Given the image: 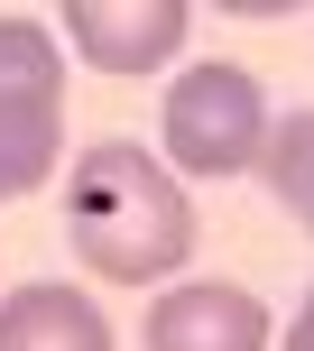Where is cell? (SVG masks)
Here are the masks:
<instances>
[{
    "label": "cell",
    "mask_w": 314,
    "mask_h": 351,
    "mask_svg": "<svg viewBox=\"0 0 314 351\" xmlns=\"http://www.w3.org/2000/svg\"><path fill=\"white\" fill-rule=\"evenodd\" d=\"M65 241L84 250L93 278L157 287L194 259V204L139 139H93L65 176Z\"/></svg>",
    "instance_id": "cell-1"
},
{
    "label": "cell",
    "mask_w": 314,
    "mask_h": 351,
    "mask_svg": "<svg viewBox=\"0 0 314 351\" xmlns=\"http://www.w3.org/2000/svg\"><path fill=\"white\" fill-rule=\"evenodd\" d=\"M65 158V47L47 19L0 10V204L37 194Z\"/></svg>",
    "instance_id": "cell-2"
},
{
    "label": "cell",
    "mask_w": 314,
    "mask_h": 351,
    "mask_svg": "<svg viewBox=\"0 0 314 351\" xmlns=\"http://www.w3.org/2000/svg\"><path fill=\"white\" fill-rule=\"evenodd\" d=\"M268 148V93L250 65H185L167 93V158L185 176H241Z\"/></svg>",
    "instance_id": "cell-3"
},
{
    "label": "cell",
    "mask_w": 314,
    "mask_h": 351,
    "mask_svg": "<svg viewBox=\"0 0 314 351\" xmlns=\"http://www.w3.org/2000/svg\"><path fill=\"white\" fill-rule=\"evenodd\" d=\"M185 28H194L185 0H65L74 56L102 65V74H148V65H167V56L185 47Z\"/></svg>",
    "instance_id": "cell-4"
},
{
    "label": "cell",
    "mask_w": 314,
    "mask_h": 351,
    "mask_svg": "<svg viewBox=\"0 0 314 351\" xmlns=\"http://www.w3.org/2000/svg\"><path fill=\"white\" fill-rule=\"evenodd\" d=\"M148 351H268V305L231 278L167 287L148 305Z\"/></svg>",
    "instance_id": "cell-5"
},
{
    "label": "cell",
    "mask_w": 314,
    "mask_h": 351,
    "mask_svg": "<svg viewBox=\"0 0 314 351\" xmlns=\"http://www.w3.org/2000/svg\"><path fill=\"white\" fill-rule=\"evenodd\" d=\"M0 351H111V324L84 287H10L0 296Z\"/></svg>",
    "instance_id": "cell-6"
},
{
    "label": "cell",
    "mask_w": 314,
    "mask_h": 351,
    "mask_svg": "<svg viewBox=\"0 0 314 351\" xmlns=\"http://www.w3.org/2000/svg\"><path fill=\"white\" fill-rule=\"evenodd\" d=\"M259 167H268V194L287 204V222H305V231H314V102H305V111H287V121H268Z\"/></svg>",
    "instance_id": "cell-7"
},
{
    "label": "cell",
    "mask_w": 314,
    "mask_h": 351,
    "mask_svg": "<svg viewBox=\"0 0 314 351\" xmlns=\"http://www.w3.org/2000/svg\"><path fill=\"white\" fill-rule=\"evenodd\" d=\"M287 351H314V287H305V305H296V324H287Z\"/></svg>",
    "instance_id": "cell-8"
}]
</instances>
